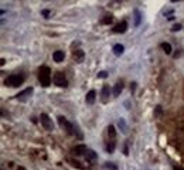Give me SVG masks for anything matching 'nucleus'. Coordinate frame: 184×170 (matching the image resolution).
Here are the masks:
<instances>
[{"instance_id":"obj_2","label":"nucleus","mask_w":184,"mask_h":170,"mask_svg":"<svg viewBox=\"0 0 184 170\" xmlns=\"http://www.w3.org/2000/svg\"><path fill=\"white\" fill-rule=\"evenodd\" d=\"M115 146H116V132H115V126L109 125L108 128V143H106V152L108 153H114Z\"/></svg>"},{"instance_id":"obj_22","label":"nucleus","mask_w":184,"mask_h":170,"mask_svg":"<svg viewBox=\"0 0 184 170\" xmlns=\"http://www.w3.org/2000/svg\"><path fill=\"white\" fill-rule=\"evenodd\" d=\"M118 125H119V128L122 129V132H126V126H125V121H123V119H119Z\"/></svg>"},{"instance_id":"obj_6","label":"nucleus","mask_w":184,"mask_h":170,"mask_svg":"<svg viewBox=\"0 0 184 170\" xmlns=\"http://www.w3.org/2000/svg\"><path fill=\"white\" fill-rule=\"evenodd\" d=\"M40 122H41L44 129H47V130H53V129H54L53 119H51L47 113H41V115H40Z\"/></svg>"},{"instance_id":"obj_12","label":"nucleus","mask_w":184,"mask_h":170,"mask_svg":"<svg viewBox=\"0 0 184 170\" xmlns=\"http://www.w3.org/2000/svg\"><path fill=\"white\" fill-rule=\"evenodd\" d=\"M95 99H96V91H95V89H91L87 94V96H85V102L91 105V104H93V102H95Z\"/></svg>"},{"instance_id":"obj_14","label":"nucleus","mask_w":184,"mask_h":170,"mask_svg":"<svg viewBox=\"0 0 184 170\" xmlns=\"http://www.w3.org/2000/svg\"><path fill=\"white\" fill-rule=\"evenodd\" d=\"M72 55H74V60H75L76 63H82L84 58H85V53H84L82 50H75V51L72 53Z\"/></svg>"},{"instance_id":"obj_25","label":"nucleus","mask_w":184,"mask_h":170,"mask_svg":"<svg viewBox=\"0 0 184 170\" xmlns=\"http://www.w3.org/2000/svg\"><path fill=\"white\" fill-rule=\"evenodd\" d=\"M128 146H129V143L126 142V143H125V149H123V153L125 154H129V148H128Z\"/></svg>"},{"instance_id":"obj_27","label":"nucleus","mask_w":184,"mask_h":170,"mask_svg":"<svg viewBox=\"0 0 184 170\" xmlns=\"http://www.w3.org/2000/svg\"><path fill=\"white\" fill-rule=\"evenodd\" d=\"M174 170H184L181 166H177V165H174Z\"/></svg>"},{"instance_id":"obj_28","label":"nucleus","mask_w":184,"mask_h":170,"mask_svg":"<svg viewBox=\"0 0 184 170\" xmlns=\"http://www.w3.org/2000/svg\"><path fill=\"white\" fill-rule=\"evenodd\" d=\"M17 170H24V167H19V169H17Z\"/></svg>"},{"instance_id":"obj_5","label":"nucleus","mask_w":184,"mask_h":170,"mask_svg":"<svg viewBox=\"0 0 184 170\" xmlns=\"http://www.w3.org/2000/svg\"><path fill=\"white\" fill-rule=\"evenodd\" d=\"M53 82H54L57 86H60V88H65V86H68V81H67V77H65L64 72H55L54 77H53Z\"/></svg>"},{"instance_id":"obj_21","label":"nucleus","mask_w":184,"mask_h":170,"mask_svg":"<svg viewBox=\"0 0 184 170\" xmlns=\"http://www.w3.org/2000/svg\"><path fill=\"white\" fill-rule=\"evenodd\" d=\"M111 21H112V17H111V16H106V17H103L102 20H101V23H102V24H109Z\"/></svg>"},{"instance_id":"obj_19","label":"nucleus","mask_w":184,"mask_h":170,"mask_svg":"<svg viewBox=\"0 0 184 170\" xmlns=\"http://www.w3.org/2000/svg\"><path fill=\"white\" fill-rule=\"evenodd\" d=\"M105 169H109V170H118V166L114 165V163H111V162H106L105 165H103Z\"/></svg>"},{"instance_id":"obj_7","label":"nucleus","mask_w":184,"mask_h":170,"mask_svg":"<svg viewBox=\"0 0 184 170\" xmlns=\"http://www.w3.org/2000/svg\"><path fill=\"white\" fill-rule=\"evenodd\" d=\"M111 88H109V85H103L102 86V92H101V101L103 102V104H108L109 101V96H111Z\"/></svg>"},{"instance_id":"obj_23","label":"nucleus","mask_w":184,"mask_h":170,"mask_svg":"<svg viewBox=\"0 0 184 170\" xmlns=\"http://www.w3.org/2000/svg\"><path fill=\"white\" fill-rule=\"evenodd\" d=\"M108 77V72L106 71H101V72H98V78H106Z\"/></svg>"},{"instance_id":"obj_11","label":"nucleus","mask_w":184,"mask_h":170,"mask_svg":"<svg viewBox=\"0 0 184 170\" xmlns=\"http://www.w3.org/2000/svg\"><path fill=\"white\" fill-rule=\"evenodd\" d=\"M123 81H118L116 84H115V86L112 88V94H114V96H119L120 92H122V89H123Z\"/></svg>"},{"instance_id":"obj_18","label":"nucleus","mask_w":184,"mask_h":170,"mask_svg":"<svg viewBox=\"0 0 184 170\" xmlns=\"http://www.w3.org/2000/svg\"><path fill=\"white\" fill-rule=\"evenodd\" d=\"M162 48L166 54H171V45L168 42H162Z\"/></svg>"},{"instance_id":"obj_4","label":"nucleus","mask_w":184,"mask_h":170,"mask_svg":"<svg viewBox=\"0 0 184 170\" xmlns=\"http://www.w3.org/2000/svg\"><path fill=\"white\" fill-rule=\"evenodd\" d=\"M58 122H60L61 128H62L65 132H67V135H70V136L75 135V125H72V123H71L70 121L67 119V118L58 116Z\"/></svg>"},{"instance_id":"obj_10","label":"nucleus","mask_w":184,"mask_h":170,"mask_svg":"<svg viewBox=\"0 0 184 170\" xmlns=\"http://www.w3.org/2000/svg\"><path fill=\"white\" fill-rule=\"evenodd\" d=\"M33 88L31 86H30V88H26V89L23 91V92H20V94H17L16 95V98L17 99H22V101H26V98H27V96H30L33 94Z\"/></svg>"},{"instance_id":"obj_8","label":"nucleus","mask_w":184,"mask_h":170,"mask_svg":"<svg viewBox=\"0 0 184 170\" xmlns=\"http://www.w3.org/2000/svg\"><path fill=\"white\" fill-rule=\"evenodd\" d=\"M126 30H128V23H126V21H120L116 26L112 27V31L116 33V34H122V33H125Z\"/></svg>"},{"instance_id":"obj_24","label":"nucleus","mask_w":184,"mask_h":170,"mask_svg":"<svg viewBox=\"0 0 184 170\" xmlns=\"http://www.w3.org/2000/svg\"><path fill=\"white\" fill-rule=\"evenodd\" d=\"M179 30H181V24H174L171 27V31H179Z\"/></svg>"},{"instance_id":"obj_17","label":"nucleus","mask_w":184,"mask_h":170,"mask_svg":"<svg viewBox=\"0 0 184 170\" xmlns=\"http://www.w3.org/2000/svg\"><path fill=\"white\" fill-rule=\"evenodd\" d=\"M133 16H135V26H139L142 21V14L139 10H135L133 11Z\"/></svg>"},{"instance_id":"obj_20","label":"nucleus","mask_w":184,"mask_h":170,"mask_svg":"<svg viewBox=\"0 0 184 170\" xmlns=\"http://www.w3.org/2000/svg\"><path fill=\"white\" fill-rule=\"evenodd\" d=\"M41 14H43V17L48 19V17L51 16V10H50V9H44V10L41 11Z\"/></svg>"},{"instance_id":"obj_1","label":"nucleus","mask_w":184,"mask_h":170,"mask_svg":"<svg viewBox=\"0 0 184 170\" xmlns=\"http://www.w3.org/2000/svg\"><path fill=\"white\" fill-rule=\"evenodd\" d=\"M38 81L41 86H48L51 84V69L47 65H43L38 69Z\"/></svg>"},{"instance_id":"obj_15","label":"nucleus","mask_w":184,"mask_h":170,"mask_svg":"<svg viewBox=\"0 0 184 170\" xmlns=\"http://www.w3.org/2000/svg\"><path fill=\"white\" fill-rule=\"evenodd\" d=\"M98 157V154L92 150V149H89L88 148V150H87V153L84 154V159H87V160H89V162H93V160L96 159Z\"/></svg>"},{"instance_id":"obj_26","label":"nucleus","mask_w":184,"mask_h":170,"mask_svg":"<svg viewBox=\"0 0 184 170\" xmlns=\"http://www.w3.org/2000/svg\"><path fill=\"white\" fill-rule=\"evenodd\" d=\"M160 113H162V108H160V106H157L156 108V115H160Z\"/></svg>"},{"instance_id":"obj_13","label":"nucleus","mask_w":184,"mask_h":170,"mask_svg":"<svg viewBox=\"0 0 184 170\" xmlns=\"http://www.w3.org/2000/svg\"><path fill=\"white\" fill-rule=\"evenodd\" d=\"M53 58H54L55 63H62L65 58V53L61 51V50H57V51H54V54H53Z\"/></svg>"},{"instance_id":"obj_9","label":"nucleus","mask_w":184,"mask_h":170,"mask_svg":"<svg viewBox=\"0 0 184 170\" xmlns=\"http://www.w3.org/2000/svg\"><path fill=\"white\" fill-rule=\"evenodd\" d=\"M87 150H88L87 146H84V145H79V146H75V148L72 149V150H71V153L75 154V156H82V157H84V154L87 153Z\"/></svg>"},{"instance_id":"obj_16","label":"nucleus","mask_w":184,"mask_h":170,"mask_svg":"<svg viewBox=\"0 0 184 170\" xmlns=\"http://www.w3.org/2000/svg\"><path fill=\"white\" fill-rule=\"evenodd\" d=\"M112 51H114L115 55H122L125 51V47L122 45V44H115L114 48H112Z\"/></svg>"},{"instance_id":"obj_3","label":"nucleus","mask_w":184,"mask_h":170,"mask_svg":"<svg viewBox=\"0 0 184 170\" xmlns=\"http://www.w3.org/2000/svg\"><path fill=\"white\" fill-rule=\"evenodd\" d=\"M23 82H24V77L22 74H13L6 78L4 85L6 86H11V88H19Z\"/></svg>"}]
</instances>
